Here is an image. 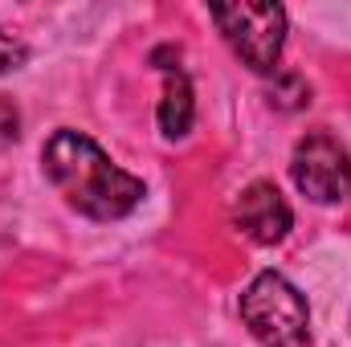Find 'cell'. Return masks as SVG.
<instances>
[{
	"label": "cell",
	"instance_id": "cell-4",
	"mask_svg": "<svg viewBox=\"0 0 351 347\" xmlns=\"http://www.w3.org/2000/svg\"><path fill=\"white\" fill-rule=\"evenodd\" d=\"M290 176L315 204H339L351 192V156L331 131H311L294 147Z\"/></svg>",
	"mask_w": 351,
	"mask_h": 347
},
{
	"label": "cell",
	"instance_id": "cell-9",
	"mask_svg": "<svg viewBox=\"0 0 351 347\" xmlns=\"http://www.w3.org/2000/svg\"><path fill=\"white\" fill-rule=\"evenodd\" d=\"M25 58H29V49H25L16 37H8V33L0 29V74H8V70L25 66Z\"/></svg>",
	"mask_w": 351,
	"mask_h": 347
},
{
	"label": "cell",
	"instance_id": "cell-2",
	"mask_svg": "<svg viewBox=\"0 0 351 347\" xmlns=\"http://www.w3.org/2000/svg\"><path fill=\"white\" fill-rule=\"evenodd\" d=\"M241 319L265 347H311V307L278 270H262L241 294Z\"/></svg>",
	"mask_w": 351,
	"mask_h": 347
},
{
	"label": "cell",
	"instance_id": "cell-5",
	"mask_svg": "<svg viewBox=\"0 0 351 347\" xmlns=\"http://www.w3.org/2000/svg\"><path fill=\"white\" fill-rule=\"evenodd\" d=\"M233 225H237L250 241H258V246H278V241L290 233L294 213H290V204L282 200V192H278L269 180H254V184L237 196V204H233Z\"/></svg>",
	"mask_w": 351,
	"mask_h": 347
},
{
	"label": "cell",
	"instance_id": "cell-8",
	"mask_svg": "<svg viewBox=\"0 0 351 347\" xmlns=\"http://www.w3.org/2000/svg\"><path fill=\"white\" fill-rule=\"evenodd\" d=\"M16 135H21V110L12 106V98L0 94V147L16 143Z\"/></svg>",
	"mask_w": 351,
	"mask_h": 347
},
{
	"label": "cell",
	"instance_id": "cell-1",
	"mask_svg": "<svg viewBox=\"0 0 351 347\" xmlns=\"http://www.w3.org/2000/svg\"><path fill=\"white\" fill-rule=\"evenodd\" d=\"M41 168L62 192V200L90 221H119L135 213L139 200L147 196L139 176L123 172L90 135L70 127L49 135V143L41 147Z\"/></svg>",
	"mask_w": 351,
	"mask_h": 347
},
{
	"label": "cell",
	"instance_id": "cell-3",
	"mask_svg": "<svg viewBox=\"0 0 351 347\" xmlns=\"http://www.w3.org/2000/svg\"><path fill=\"white\" fill-rule=\"evenodd\" d=\"M213 25L229 41V49L254 70L278 74V58L286 45V8L282 4H213Z\"/></svg>",
	"mask_w": 351,
	"mask_h": 347
},
{
	"label": "cell",
	"instance_id": "cell-6",
	"mask_svg": "<svg viewBox=\"0 0 351 347\" xmlns=\"http://www.w3.org/2000/svg\"><path fill=\"white\" fill-rule=\"evenodd\" d=\"M152 62H160L168 86H164V102H160V131L168 139H184L192 131V119H196V102H192V82L188 74L180 70V58H172V49H156Z\"/></svg>",
	"mask_w": 351,
	"mask_h": 347
},
{
	"label": "cell",
	"instance_id": "cell-7",
	"mask_svg": "<svg viewBox=\"0 0 351 347\" xmlns=\"http://www.w3.org/2000/svg\"><path fill=\"white\" fill-rule=\"evenodd\" d=\"M269 102L282 106V110H298L311 102V86L294 74V70H278L274 74V86H269Z\"/></svg>",
	"mask_w": 351,
	"mask_h": 347
}]
</instances>
